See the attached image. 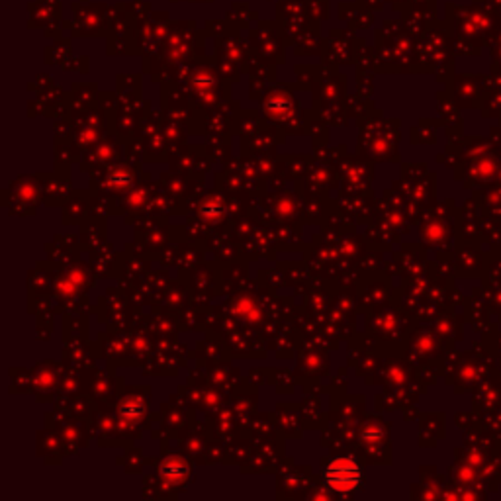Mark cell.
<instances>
[{
	"mask_svg": "<svg viewBox=\"0 0 501 501\" xmlns=\"http://www.w3.org/2000/svg\"><path fill=\"white\" fill-rule=\"evenodd\" d=\"M325 480L333 490L351 491L360 482V468L351 458H339L325 470Z\"/></svg>",
	"mask_w": 501,
	"mask_h": 501,
	"instance_id": "1",
	"label": "cell"
}]
</instances>
